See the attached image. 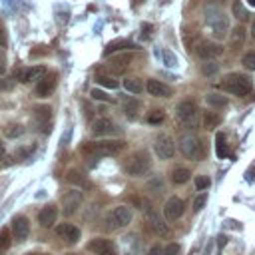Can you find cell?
Wrapping results in <instances>:
<instances>
[{
	"instance_id": "2",
	"label": "cell",
	"mask_w": 255,
	"mask_h": 255,
	"mask_svg": "<svg viewBox=\"0 0 255 255\" xmlns=\"http://www.w3.org/2000/svg\"><path fill=\"white\" fill-rule=\"evenodd\" d=\"M221 88H223V92H229L233 96H247L253 90V82H251L249 76L233 72V74H227L221 80Z\"/></svg>"
},
{
	"instance_id": "26",
	"label": "cell",
	"mask_w": 255,
	"mask_h": 255,
	"mask_svg": "<svg viewBox=\"0 0 255 255\" xmlns=\"http://www.w3.org/2000/svg\"><path fill=\"white\" fill-rule=\"evenodd\" d=\"M215 151H217V157H225V155L229 153L225 133H221V131H217V133H215Z\"/></svg>"
},
{
	"instance_id": "10",
	"label": "cell",
	"mask_w": 255,
	"mask_h": 255,
	"mask_svg": "<svg viewBox=\"0 0 255 255\" xmlns=\"http://www.w3.org/2000/svg\"><path fill=\"white\" fill-rule=\"evenodd\" d=\"M10 233L16 241H24L30 233V221L26 215H14L10 221Z\"/></svg>"
},
{
	"instance_id": "12",
	"label": "cell",
	"mask_w": 255,
	"mask_h": 255,
	"mask_svg": "<svg viewBox=\"0 0 255 255\" xmlns=\"http://www.w3.org/2000/svg\"><path fill=\"white\" fill-rule=\"evenodd\" d=\"M88 249L94 253V255H118V249L116 245L110 241V239H104V237H96L88 243Z\"/></svg>"
},
{
	"instance_id": "1",
	"label": "cell",
	"mask_w": 255,
	"mask_h": 255,
	"mask_svg": "<svg viewBox=\"0 0 255 255\" xmlns=\"http://www.w3.org/2000/svg\"><path fill=\"white\" fill-rule=\"evenodd\" d=\"M205 22H207V26H209V30H211V34H213L215 40H221V38L227 36L229 20H227V16L223 14V10L219 6H215V4L207 6V10H205Z\"/></svg>"
},
{
	"instance_id": "4",
	"label": "cell",
	"mask_w": 255,
	"mask_h": 255,
	"mask_svg": "<svg viewBox=\"0 0 255 255\" xmlns=\"http://www.w3.org/2000/svg\"><path fill=\"white\" fill-rule=\"evenodd\" d=\"M126 149V143L122 139H104V141H96V143H88L84 147L86 153L96 155V157H106V155H118Z\"/></svg>"
},
{
	"instance_id": "22",
	"label": "cell",
	"mask_w": 255,
	"mask_h": 255,
	"mask_svg": "<svg viewBox=\"0 0 255 255\" xmlns=\"http://www.w3.org/2000/svg\"><path fill=\"white\" fill-rule=\"evenodd\" d=\"M129 62H131V56H129V54H122V56L112 58L110 68H112L116 74H124V72H126V68L129 66Z\"/></svg>"
},
{
	"instance_id": "34",
	"label": "cell",
	"mask_w": 255,
	"mask_h": 255,
	"mask_svg": "<svg viewBox=\"0 0 255 255\" xmlns=\"http://www.w3.org/2000/svg\"><path fill=\"white\" fill-rule=\"evenodd\" d=\"M219 72V64L217 62H211V60H205V64L201 66V74L203 76H213Z\"/></svg>"
},
{
	"instance_id": "48",
	"label": "cell",
	"mask_w": 255,
	"mask_h": 255,
	"mask_svg": "<svg viewBox=\"0 0 255 255\" xmlns=\"http://www.w3.org/2000/svg\"><path fill=\"white\" fill-rule=\"evenodd\" d=\"M8 44V40H6V32H4V28H0V48H4Z\"/></svg>"
},
{
	"instance_id": "3",
	"label": "cell",
	"mask_w": 255,
	"mask_h": 255,
	"mask_svg": "<svg viewBox=\"0 0 255 255\" xmlns=\"http://www.w3.org/2000/svg\"><path fill=\"white\" fill-rule=\"evenodd\" d=\"M149 167H151V159L147 151H133L124 161V171L131 177H141L143 173L149 171Z\"/></svg>"
},
{
	"instance_id": "44",
	"label": "cell",
	"mask_w": 255,
	"mask_h": 255,
	"mask_svg": "<svg viewBox=\"0 0 255 255\" xmlns=\"http://www.w3.org/2000/svg\"><path fill=\"white\" fill-rule=\"evenodd\" d=\"M179 253V245L177 243H169L165 249H163V255H177Z\"/></svg>"
},
{
	"instance_id": "49",
	"label": "cell",
	"mask_w": 255,
	"mask_h": 255,
	"mask_svg": "<svg viewBox=\"0 0 255 255\" xmlns=\"http://www.w3.org/2000/svg\"><path fill=\"white\" fill-rule=\"evenodd\" d=\"M4 157H6V151H4V145H2V143H0V161H2V159H4Z\"/></svg>"
},
{
	"instance_id": "35",
	"label": "cell",
	"mask_w": 255,
	"mask_h": 255,
	"mask_svg": "<svg viewBox=\"0 0 255 255\" xmlns=\"http://www.w3.org/2000/svg\"><path fill=\"white\" fill-rule=\"evenodd\" d=\"M68 181L70 183H76V185H86V179H84V175L78 169H70L68 171Z\"/></svg>"
},
{
	"instance_id": "20",
	"label": "cell",
	"mask_w": 255,
	"mask_h": 255,
	"mask_svg": "<svg viewBox=\"0 0 255 255\" xmlns=\"http://www.w3.org/2000/svg\"><path fill=\"white\" fill-rule=\"evenodd\" d=\"M46 74V68L44 66H32V68H26V70H20L18 72V80L28 84V82H34V80H40L42 76Z\"/></svg>"
},
{
	"instance_id": "25",
	"label": "cell",
	"mask_w": 255,
	"mask_h": 255,
	"mask_svg": "<svg viewBox=\"0 0 255 255\" xmlns=\"http://www.w3.org/2000/svg\"><path fill=\"white\" fill-rule=\"evenodd\" d=\"M243 40H245V28H243V26L233 28V32H231V40H229V46H231L233 50H237V48L243 44Z\"/></svg>"
},
{
	"instance_id": "24",
	"label": "cell",
	"mask_w": 255,
	"mask_h": 255,
	"mask_svg": "<svg viewBox=\"0 0 255 255\" xmlns=\"http://www.w3.org/2000/svg\"><path fill=\"white\" fill-rule=\"evenodd\" d=\"M124 88H126L129 94H141L143 84H141V80H139V78L129 76V78H126V80H124Z\"/></svg>"
},
{
	"instance_id": "28",
	"label": "cell",
	"mask_w": 255,
	"mask_h": 255,
	"mask_svg": "<svg viewBox=\"0 0 255 255\" xmlns=\"http://www.w3.org/2000/svg\"><path fill=\"white\" fill-rule=\"evenodd\" d=\"M96 82H98L100 86H104V88H112V90H116V88H118V80H114L112 76L102 74V72H98V74H96Z\"/></svg>"
},
{
	"instance_id": "40",
	"label": "cell",
	"mask_w": 255,
	"mask_h": 255,
	"mask_svg": "<svg viewBox=\"0 0 255 255\" xmlns=\"http://www.w3.org/2000/svg\"><path fill=\"white\" fill-rule=\"evenodd\" d=\"M233 16H235V18H239V20H245L249 14H247V10L243 8V4H241V2H235V4H233Z\"/></svg>"
},
{
	"instance_id": "42",
	"label": "cell",
	"mask_w": 255,
	"mask_h": 255,
	"mask_svg": "<svg viewBox=\"0 0 255 255\" xmlns=\"http://www.w3.org/2000/svg\"><path fill=\"white\" fill-rule=\"evenodd\" d=\"M205 203H207V193H201V195H197V197L193 199V209H195V211H201Z\"/></svg>"
},
{
	"instance_id": "14",
	"label": "cell",
	"mask_w": 255,
	"mask_h": 255,
	"mask_svg": "<svg viewBox=\"0 0 255 255\" xmlns=\"http://www.w3.org/2000/svg\"><path fill=\"white\" fill-rule=\"evenodd\" d=\"M80 203H82V191H78V189L66 191V193L62 195V207H64V213H66V215L76 213L78 207H80Z\"/></svg>"
},
{
	"instance_id": "23",
	"label": "cell",
	"mask_w": 255,
	"mask_h": 255,
	"mask_svg": "<svg viewBox=\"0 0 255 255\" xmlns=\"http://www.w3.org/2000/svg\"><path fill=\"white\" fill-rule=\"evenodd\" d=\"M189 177H191V171H189L187 167H175V169H171V181H173L175 185L185 183Z\"/></svg>"
},
{
	"instance_id": "33",
	"label": "cell",
	"mask_w": 255,
	"mask_h": 255,
	"mask_svg": "<svg viewBox=\"0 0 255 255\" xmlns=\"http://www.w3.org/2000/svg\"><path fill=\"white\" fill-rule=\"evenodd\" d=\"M24 133V128L20 126V124H10L6 129H4V135L8 137V139H14V137H20Z\"/></svg>"
},
{
	"instance_id": "19",
	"label": "cell",
	"mask_w": 255,
	"mask_h": 255,
	"mask_svg": "<svg viewBox=\"0 0 255 255\" xmlns=\"http://www.w3.org/2000/svg\"><path fill=\"white\" fill-rule=\"evenodd\" d=\"M58 219V207L56 205H46L38 211V223L42 227H52Z\"/></svg>"
},
{
	"instance_id": "5",
	"label": "cell",
	"mask_w": 255,
	"mask_h": 255,
	"mask_svg": "<svg viewBox=\"0 0 255 255\" xmlns=\"http://www.w3.org/2000/svg\"><path fill=\"white\" fill-rule=\"evenodd\" d=\"M175 118L183 128H197L199 118H197V106L191 100H183L175 108Z\"/></svg>"
},
{
	"instance_id": "6",
	"label": "cell",
	"mask_w": 255,
	"mask_h": 255,
	"mask_svg": "<svg viewBox=\"0 0 255 255\" xmlns=\"http://www.w3.org/2000/svg\"><path fill=\"white\" fill-rule=\"evenodd\" d=\"M141 209L145 211V221H147V225L151 227V231H153L155 235H159V237H169V235H171V229H169L167 223L159 217V213L153 209L151 203L143 201V203H141Z\"/></svg>"
},
{
	"instance_id": "11",
	"label": "cell",
	"mask_w": 255,
	"mask_h": 255,
	"mask_svg": "<svg viewBox=\"0 0 255 255\" xmlns=\"http://www.w3.org/2000/svg\"><path fill=\"white\" fill-rule=\"evenodd\" d=\"M193 50L201 60H211V58H215L223 52V48L219 44H213V42H207V40H197L193 44Z\"/></svg>"
},
{
	"instance_id": "46",
	"label": "cell",
	"mask_w": 255,
	"mask_h": 255,
	"mask_svg": "<svg viewBox=\"0 0 255 255\" xmlns=\"http://www.w3.org/2000/svg\"><path fill=\"white\" fill-rule=\"evenodd\" d=\"M12 82L10 80H0V92H4V90H12Z\"/></svg>"
},
{
	"instance_id": "41",
	"label": "cell",
	"mask_w": 255,
	"mask_h": 255,
	"mask_svg": "<svg viewBox=\"0 0 255 255\" xmlns=\"http://www.w3.org/2000/svg\"><path fill=\"white\" fill-rule=\"evenodd\" d=\"M90 96H92L94 100H102V102H114V98H110L106 92H102V90H96V88L92 90V94H90Z\"/></svg>"
},
{
	"instance_id": "43",
	"label": "cell",
	"mask_w": 255,
	"mask_h": 255,
	"mask_svg": "<svg viewBox=\"0 0 255 255\" xmlns=\"http://www.w3.org/2000/svg\"><path fill=\"white\" fill-rule=\"evenodd\" d=\"M193 183H195L197 189H207V187H209V177H205V175H197V177L193 179Z\"/></svg>"
},
{
	"instance_id": "18",
	"label": "cell",
	"mask_w": 255,
	"mask_h": 255,
	"mask_svg": "<svg viewBox=\"0 0 255 255\" xmlns=\"http://www.w3.org/2000/svg\"><path fill=\"white\" fill-rule=\"evenodd\" d=\"M145 90H147V94L153 96V98H169V96H171V88L165 86V84L159 82V80H147Z\"/></svg>"
},
{
	"instance_id": "39",
	"label": "cell",
	"mask_w": 255,
	"mask_h": 255,
	"mask_svg": "<svg viewBox=\"0 0 255 255\" xmlns=\"http://www.w3.org/2000/svg\"><path fill=\"white\" fill-rule=\"evenodd\" d=\"M243 66L247 68V70H255V50H251V52H247L245 56H243Z\"/></svg>"
},
{
	"instance_id": "15",
	"label": "cell",
	"mask_w": 255,
	"mask_h": 255,
	"mask_svg": "<svg viewBox=\"0 0 255 255\" xmlns=\"http://www.w3.org/2000/svg\"><path fill=\"white\" fill-rule=\"evenodd\" d=\"M56 80H58L56 74H44L40 78L38 86H36V96L38 98H48L54 92V88H56Z\"/></svg>"
},
{
	"instance_id": "32",
	"label": "cell",
	"mask_w": 255,
	"mask_h": 255,
	"mask_svg": "<svg viewBox=\"0 0 255 255\" xmlns=\"http://www.w3.org/2000/svg\"><path fill=\"white\" fill-rule=\"evenodd\" d=\"M34 118L40 122V124H46L50 120V108L48 106H38L34 108Z\"/></svg>"
},
{
	"instance_id": "36",
	"label": "cell",
	"mask_w": 255,
	"mask_h": 255,
	"mask_svg": "<svg viewBox=\"0 0 255 255\" xmlns=\"http://www.w3.org/2000/svg\"><path fill=\"white\" fill-rule=\"evenodd\" d=\"M161 58H163V64H165L167 68H173V66L177 64V58H175L169 50H161Z\"/></svg>"
},
{
	"instance_id": "27",
	"label": "cell",
	"mask_w": 255,
	"mask_h": 255,
	"mask_svg": "<svg viewBox=\"0 0 255 255\" xmlns=\"http://www.w3.org/2000/svg\"><path fill=\"white\" fill-rule=\"evenodd\" d=\"M124 247H126V255H137V247H139L137 235H128V237H124Z\"/></svg>"
},
{
	"instance_id": "17",
	"label": "cell",
	"mask_w": 255,
	"mask_h": 255,
	"mask_svg": "<svg viewBox=\"0 0 255 255\" xmlns=\"http://www.w3.org/2000/svg\"><path fill=\"white\" fill-rule=\"evenodd\" d=\"M56 235L62 237L66 243H78V239H80V229H78L76 225H72V223H60V225L56 227Z\"/></svg>"
},
{
	"instance_id": "9",
	"label": "cell",
	"mask_w": 255,
	"mask_h": 255,
	"mask_svg": "<svg viewBox=\"0 0 255 255\" xmlns=\"http://www.w3.org/2000/svg\"><path fill=\"white\" fill-rule=\"evenodd\" d=\"M153 149H155V153L159 155V159H171V157H173V153H175L173 139H171L167 133H159V135L155 137Z\"/></svg>"
},
{
	"instance_id": "30",
	"label": "cell",
	"mask_w": 255,
	"mask_h": 255,
	"mask_svg": "<svg viewBox=\"0 0 255 255\" xmlns=\"http://www.w3.org/2000/svg\"><path fill=\"white\" fill-rule=\"evenodd\" d=\"M10 245H12L10 233H8L6 227H2V229H0V255H6V251L10 249Z\"/></svg>"
},
{
	"instance_id": "52",
	"label": "cell",
	"mask_w": 255,
	"mask_h": 255,
	"mask_svg": "<svg viewBox=\"0 0 255 255\" xmlns=\"http://www.w3.org/2000/svg\"><path fill=\"white\" fill-rule=\"evenodd\" d=\"M26 255H44V253H26Z\"/></svg>"
},
{
	"instance_id": "16",
	"label": "cell",
	"mask_w": 255,
	"mask_h": 255,
	"mask_svg": "<svg viewBox=\"0 0 255 255\" xmlns=\"http://www.w3.org/2000/svg\"><path fill=\"white\" fill-rule=\"evenodd\" d=\"M120 129L116 128V124L108 118H98L94 124H92V133L94 135H112V133H118Z\"/></svg>"
},
{
	"instance_id": "29",
	"label": "cell",
	"mask_w": 255,
	"mask_h": 255,
	"mask_svg": "<svg viewBox=\"0 0 255 255\" xmlns=\"http://www.w3.org/2000/svg\"><path fill=\"white\" fill-rule=\"evenodd\" d=\"M219 122H221L219 114H215V112H205V116H203V128L213 129V128L219 126Z\"/></svg>"
},
{
	"instance_id": "38",
	"label": "cell",
	"mask_w": 255,
	"mask_h": 255,
	"mask_svg": "<svg viewBox=\"0 0 255 255\" xmlns=\"http://www.w3.org/2000/svg\"><path fill=\"white\" fill-rule=\"evenodd\" d=\"M163 118H165L163 110H153V112L147 114V122L149 124H159V122H163Z\"/></svg>"
},
{
	"instance_id": "37",
	"label": "cell",
	"mask_w": 255,
	"mask_h": 255,
	"mask_svg": "<svg viewBox=\"0 0 255 255\" xmlns=\"http://www.w3.org/2000/svg\"><path fill=\"white\" fill-rule=\"evenodd\" d=\"M207 104H211V106H227V98H223L219 94H209L207 96Z\"/></svg>"
},
{
	"instance_id": "7",
	"label": "cell",
	"mask_w": 255,
	"mask_h": 255,
	"mask_svg": "<svg viewBox=\"0 0 255 255\" xmlns=\"http://www.w3.org/2000/svg\"><path fill=\"white\" fill-rule=\"evenodd\" d=\"M129 221H131V209L128 205H118L114 211L108 213V217H106V229L116 231V229L126 227Z\"/></svg>"
},
{
	"instance_id": "31",
	"label": "cell",
	"mask_w": 255,
	"mask_h": 255,
	"mask_svg": "<svg viewBox=\"0 0 255 255\" xmlns=\"http://www.w3.org/2000/svg\"><path fill=\"white\" fill-rule=\"evenodd\" d=\"M122 104H124V110H126V114H128L129 118H135V112H137L139 104H137L133 98H124V100H122Z\"/></svg>"
},
{
	"instance_id": "13",
	"label": "cell",
	"mask_w": 255,
	"mask_h": 255,
	"mask_svg": "<svg viewBox=\"0 0 255 255\" xmlns=\"http://www.w3.org/2000/svg\"><path fill=\"white\" fill-rule=\"evenodd\" d=\"M183 209H185L183 201L173 195V197H169V199L165 201V205H163V215H165L167 221H175V219H179V217L183 215Z\"/></svg>"
},
{
	"instance_id": "47",
	"label": "cell",
	"mask_w": 255,
	"mask_h": 255,
	"mask_svg": "<svg viewBox=\"0 0 255 255\" xmlns=\"http://www.w3.org/2000/svg\"><path fill=\"white\" fill-rule=\"evenodd\" d=\"M6 72V56H4V52L0 50V76Z\"/></svg>"
},
{
	"instance_id": "51",
	"label": "cell",
	"mask_w": 255,
	"mask_h": 255,
	"mask_svg": "<svg viewBox=\"0 0 255 255\" xmlns=\"http://www.w3.org/2000/svg\"><path fill=\"white\" fill-rule=\"evenodd\" d=\"M249 2V6H255V0H247Z\"/></svg>"
},
{
	"instance_id": "50",
	"label": "cell",
	"mask_w": 255,
	"mask_h": 255,
	"mask_svg": "<svg viewBox=\"0 0 255 255\" xmlns=\"http://www.w3.org/2000/svg\"><path fill=\"white\" fill-rule=\"evenodd\" d=\"M251 36H253V40H255V22H253V26H251Z\"/></svg>"
},
{
	"instance_id": "45",
	"label": "cell",
	"mask_w": 255,
	"mask_h": 255,
	"mask_svg": "<svg viewBox=\"0 0 255 255\" xmlns=\"http://www.w3.org/2000/svg\"><path fill=\"white\" fill-rule=\"evenodd\" d=\"M145 255H163V247H161L159 243H155V245L149 247V251H147Z\"/></svg>"
},
{
	"instance_id": "8",
	"label": "cell",
	"mask_w": 255,
	"mask_h": 255,
	"mask_svg": "<svg viewBox=\"0 0 255 255\" xmlns=\"http://www.w3.org/2000/svg\"><path fill=\"white\" fill-rule=\"evenodd\" d=\"M177 147L179 151L187 157V159H197L199 157V151H201V143H199V137L195 133H181L179 139H177Z\"/></svg>"
},
{
	"instance_id": "21",
	"label": "cell",
	"mask_w": 255,
	"mask_h": 255,
	"mask_svg": "<svg viewBox=\"0 0 255 255\" xmlns=\"http://www.w3.org/2000/svg\"><path fill=\"white\" fill-rule=\"evenodd\" d=\"M137 46L133 44V42H129V40H126V38H118V40H112L108 46H106V50H104V56H110L112 52H122V50H135Z\"/></svg>"
}]
</instances>
